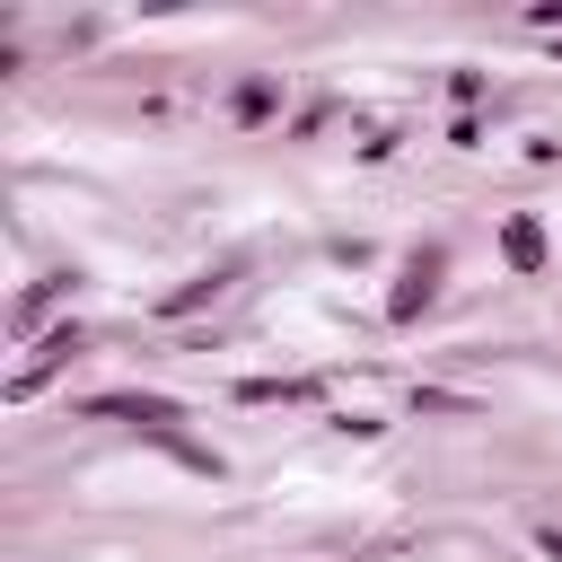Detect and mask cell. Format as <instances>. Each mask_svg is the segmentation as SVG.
Returning a JSON list of instances; mask_svg holds the SVG:
<instances>
[{"label": "cell", "mask_w": 562, "mask_h": 562, "mask_svg": "<svg viewBox=\"0 0 562 562\" xmlns=\"http://www.w3.org/2000/svg\"><path fill=\"white\" fill-rule=\"evenodd\" d=\"M430 281H439V255H413V263H404V281H395V299H386V316H395V325H413V316L430 307Z\"/></svg>", "instance_id": "6da1fadb"}, {"label": "cell", "mask_w": 562, "mask_h": 562, "mask_svg": "<svg viewBox=\"0 0 562 562\" xmlns=\"http://www.w3.org/2000/svg\"><path fill=\"white\" fill-rule=\"evenodd\" d=\"M501 255H509L518 272H544V228H536V220H509V228H501Z\"/></svg>", "instance_id": "7a4b0ae2"}, {"label": "cell", "mask_w": 562, "mask_h": 562, "mask_svg": "<svg viewBox=\"0 0 562 562\" xmlns=\"http://www.w3.org/2000/svg\"><path fill=\"white\" fill-rule=\"evenodd\" d=\"M70 351H79V334H53V342H44V351H35L26 369H18V395H35V386H44V378H53V369H61Z\"/></svg>", "instance_id": "3957f363"}, {"label": "cell", "mask_w": 562, "mask_h": 562, "mask_svg": "<svg viewBox=\"0 0 562 562\" xmlns=\"http://www.w3.org/2000/svg\"><path fill=\"white\" fill-rule=\"evenodd\" d=\"M220 281H228V272H202V281H184V290H167V316H184V307H202V299H211Z\"/></svg>", "instance_id": "277c9868"}, {"label": "cell", "mask_w": 562, "mask_h": 562, "mask_svg": "<svg viewBox=\"0 0 562 562\" xmlns=\"http://www.w3.org/2000/svg\"><path fill=\"white\" fill-rule=\"evenodd\" d=\"M536 26H562V0H544V9H536Z\"/></svg>", "instance_id": "5b68a950"}, {"label": "cell", "mask_w": 562, "mask_h": 562, "mask_svg": "<svg viewBox=\"0 0 562 562\" xmlns=\"http://www.w3.org/2000/svg\"><path fill=\"white\" fill-rule=\"evenodd\" d=\"M544 553H553V562H562V527H544Z\"/></svg>", "instance_id": "8992f818"}]
</instances>
